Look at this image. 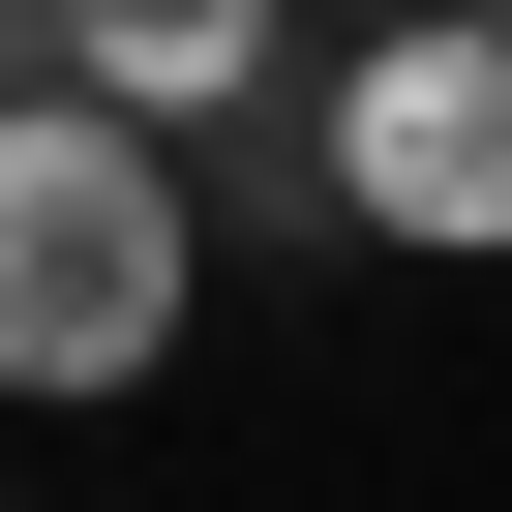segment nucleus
<instances>
[{
	"instance_id": "1",
	"label": "nucleus",
	"mask_w": 512,
	"mask_h": 512,
	"mask_svg": "<svg viewBox=\"0 0 512 512\" xmlns=\"http://www.w3.org/2000/svg\"><path fill=\"white\" fill-rule=\"evenodd\" d=\"M181 302H211L181 151H151V121H91V91H0V392H151V362H181Z\"/></svg>"
},
{
	"instance_id": "2",
	"label": "nucleus",
	"mask_w": 512,
	"mask_h": 512,
	"mask_svg": "<svg viewBox=\"0 0 512 512\" xmlns=\"http://www.w3.org/2000/svg\"><path fill=\"white\" fill-rule=\"evenodd\" d=\"M302 181H332L362 241L512 272V0H482V31H362V61L302 91Z\"/></svg>"
},
{
	"instance_id": "3",
	"label": "nucleus",
	"mask_w": 512,
	"mask_h": 512,
	"mask_svg": "<svg viewBox=\"0 0 512 512\" xmlns=\"http://www.w3.org/2000/svg\"><path fill=\"white\" fill-rule=\"evenodd\" d=\"M272 31H302V0H61L31 91H91V121H151V151L211 181V151H241V91H272Z\"/></svg>"
},
{
	"instance_id": "4",
	"label": "nucleus",
	"mask_w": 512,
	"mask_h": 512,
	"mask_svg": "<svg viewBox=\"0 0 512 512\" xmlns=\"http://www.w3.org/2000/svg\"><path fill=\"white\" fill-rule=\"evenodd\" d=\"M362 31H482V0H332V61H362Z\"/></svg>"
},
{
	"instance_id": "5",
	"label": "nucleus",
	"mask_w": 512,
	"mask_h": 512,
	"mask_svg": "<svg viewBox=\"0 0 512 512\" xmlns=\"http://www.w3.org/2000/svg\"><path fill=\"white\" fill-rule=\"evenodd\" d=\"M31 31H61V0H0V61H31Z\"/></svg>"
}]
</instances>
